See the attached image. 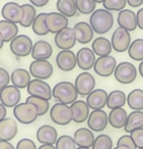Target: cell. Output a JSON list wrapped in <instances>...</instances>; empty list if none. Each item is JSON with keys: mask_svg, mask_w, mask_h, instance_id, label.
I'll list each match as a JSON object with an SVG mask.
<instances>
[{"mask_svg": "<svg viewBox=\"0 0 143 149\" xmlns=\"http://www.w3.org/2000/svg\"><path fill=\"white\" fill-rule=\"evenodd\" d=\"M89 24L94 33L102 35L111 31L114 26V15L111 11L104 8L96 9L90 15Z\"/></svg>", "mask_w": 143, "mask_h": 149, "instance_id": "cell-1", "label": "cell"}, {"mask_svg": "<svg viewBox=\"0 0 143 149\" xmlns=\"http://www.w3.org/2000/svg\"><path fill=\"white\" fill-rule=\"evenodd\" d=\"M52 95L58 102L67 105L74 103L78 97L75 85L68 81H62L56 84L52 89Z\"/></svg>", "mask_w": 143, "mask_h": 149, "instance_id": "cell-2", "label": "cell"}, {"mask_svg": "<svg viewBox=\"0 0 143 149\" xmlns=\"http://www.w3.org/2000/svg\"><path fill=\"white\" fill-rule=\"evenodd\" d=\"M13 114H14L17 122L23 125L33 124L39 116L38 108L36 107V105L27 101L19 103V105L15 106L13 108Z\"/></svg>", "mask_w": 143, "mask_h": 149, "instance_id": "cell-3", "label": "cell"}, {"mask_svg": "<svg viewBox=\"0 0 143 149\" xmlns=\"http://www.w3.org/2000/svg\"><path fill=\"white\" fill-rule=\"evenodd\" d=\"M137 70L135 65L131 62L122 61L117 65L115 70L114 76L115 79L120 84H131L136 80L137 78Z\"/></svg>", "mask_w": 143, "mask_h": 149, "instance_id": "cell-4", "label": "cell"}, {"mask_svg": "<svg viewBox=\"0 0 143 149\" xmlns=\"http://www.w3.org/2000/svg\"><path fill=\"white\" fill-rule=\"evenodd\" d=\"M52 122L59 126H66L72 122V110L70 105L64 103H55L50 109Z\"/></svg>", "mask_w": 143, "mask_h": 149, "instance_id": "cell-5", "label": "cell"}, {"mask_svg": "<svg viewBox=\"0 0 143 149\" xmlns=\"http://www.w3.org/2000/svg\"><path fill=\"white\" fill-rule=\"evenodd\" d=\"M34 43L27 35H17L10 42V51L17 57H27L32 54Z\"/></svg>", "mask_w": 143, "mask_h": 149, "instance_id": "cell-6", "label": "cell"}, {"mask_svg": "<svg viewBox=\"0 0 143 149\" xmlns=\"http://www.w3.org/2000/svg\"><path fill=\"white\" fill-rule=\"evenodd\" d=\"M111 43H112L113 49L116 52L122 53V52L127 51L132 43L130 32L121 27H118L113 33L112 38H111Z\"/></svg>", "mask_w": 143, "mask_h": 149, "instance_id": "cell-7", "label": "cell"}, {"mask_svg": "<svg viewBox=\"0 0 143 149\" xmlns=\"http://www.w3.org/2000/svg\"><path fill=\"white\" fill-rule=\"evenodd\" d=\"M74 85L77 90L78 95L84 97L89 95L96 89V79L88 72H80L74 81Z\"/></svg>", "mask_w": 143, "mask_h": 149, "instance_id": "cell-8", "label": "cell"}, {"mask_svg": "<svg viewBox=\"0 0 143 149\" xmlns=\"http://www.w3.org/2000/svg\"><path fill=\"white\" fill-rule=\"evenodd\" d=\"M117 65H118V63H117V60L114 56H100V57L96 58L94 70L96 74L102 78H108L114 74Z\"/></svg>", "mask_w": 143, "mask_h": 149, "instance_id": "cell-9", "label": "cell"}, {"mask_svg": "<svg viewBox=\"0 0 143 149\" xmlns=\"http://www.w3.org/2000/svg\"><path fill=\"white\" fill-rule=\"evenodd\" d=\"M54 41L56 46L61 50H71V48H73L77 42L75 31L73 28H65L61 32L56 34Z\"/></svg>", "mask_w": 143, "mask_h": 149, "instance_id": "cell-10", "label": "cell"}, {"mask_svg": "<svg viewBox=\"0 0 143 149\" xmlns=\"http://www.w3.org/2000/svg\"><path fill=\"white\" fill-rule=\"evenodd\" d=\"M53 65L48 60H34L30 65V72L35 79L47 80L53 74Z\"/></svg>", "mask_w": 143, "mask_h": 149, "instance_id": "cell-11", "label": "cell"}, {"mask_svg": "<svg viewBox=\"0 0 143 149\" xmlns=\"http://www.w3.org/2000/svg\"><path fill=\"white\" fill-rule=\"evenodd\" d=\"M23 5H19L16 2H7L3 5L1 9V15L5 21L11 22L13 24H21L23 19Z\"/></svg>", "mask_w": 143, "mask_h": 149, "instance_id": "cell-12", "label": "cell"}, {"mask_svg": "<svg viewBox=\"0 0 143 149\" xmlns=\"http://www.w3.org/2000/svg\"><path fill=\"white\" fill-rule=\"evenodd\" d=\"M28 93L31 96H36V97H41L44 99L51 100L53 97L52 95V89L50 85L45 82L44 80L34 79L31 81L30 85L28 86Z\"/></svg>", "mask_w": 143, "mask_h": 149, "instance_id": "cell-13", "label": "cell"}, {"mask_svg": "<svg viewBox=\"0 0 143 149\" xmlns=\"http://www.w3.org/2000/svg\"><path fill=\"white\" fill-rule=\"evenodd\" d=\"M109 124V114L104 109L92 110L87 120L88 129L92 132H102Z\"/></svg>", "mask_w": 143, "mask_h": 149, "instance_id": "cell-14", "label": "cell"}, {"mask_svg": "<svg viewBox=\"0 0 143 149\" xmlns=\"http://www.w3.org/2000/svg\"><path fill=\"white\" fill-rule=\"evenodd\" d=\"M21 91L17 87L13 85H8L0 91V102L5 106V107L14 108L16 105L19 104L21 101Z\"/></svg>", "mask_w": 143, "mask_h": 149, "instance_id": "cell-15", "label": "cell"}, {"mask_svg": "<svg viewBox=\"0 0 143 149\" xmlns=\"http://www.w3.org/2000/svg\"><path fill=\"white\" fill-rule=\"evenodd\" d=\"M68 17L63 15L60 13H47L46 17V25L49 30V33L57 34L59 32H61L62 30H64L65 28L68 27Z\"/></svg>", "mask_w": 143, "mask_h": 149, "instance_id": "cell-16", "label": "cell"}, {"mask_svg": "<svg viewBox=\"0 0 143 149\" xmlns=\"http://www.w3.org/2000/svg\"><path fill=\"white\" fill-rule=\"evenodd\" d=\"M56 64L62 72H71L77 65L76 54L72 50H61L56 56Z\"/></svg>", "mask_w": 143, "mask_h": 149, "instance_id": "cell-17", "label": "cell"}, {"mask_svg": "<svg viewBox=\"0 0 143 149\" xmlns=\"http://www.w3.org/2000/svg\"><path fill=\"white\" fill-rule=\"evenodd\" d=\"M76 59H77L78 68L84 72H87L94 68V63L96 61V55L91 48L83 47L80 48L76 53Z\"/></svg>", "mask_w": 143, "mask_h": 149, "instance_id": "cell-18", "label": "cell"}, {"mask_svg": "<svg viewBox=\"0 0 143 149\" xmlns=\"http://www.w3.org/2000/svg\"><path fill=\"white\" fill-rule=\"evenodd\" d=\"M72 110V120L76 124H82L87 122L88 116L90 114L89 106L84 100H76L74 103L70 105Z\"/></svg>", "mask_w": 143, "mask_h": 149, "instance_id": "cell-19", "label": "cell"}, {"mask_svg": "<svg viewBox=\"0 0 143 149\" xmlns=\"http://www.w3.org/2000/svg\"><path fill=\"white\" fill-rule=\"evenodd\" d=\"M108 96L109 94L107 93L106 90L94 89L89 95L86 96V103L92 110L102 109L104 106H107Z\"/></svg>", "mask_w": 143, "mask_h": 149, "instance_id": "cell-20", "label": "cell"}, {"mask_svg": "<svg viewBox=\"0 0 143 149\" xmlns=\"http://www.w3.org/2000/svg\"><path fill=\"white\" fill-rule=\"evenodd\" d=\"M118 21L119 27L127 30L129 32H133L138 28L137 25V15L131 9H123L118 13Z\"/></svg>", "mask_w": 143, "mask_h": 149, "instance_id": "cell-21", "label": "cell"}, {"mask_svg": "<svg viewBox=\"0 0 143 149\" xmlns=\"http://www.w3.org/2000/svg\"><path fill=\"white\" fill-rule=\"evenodd\" d=\"M19 127L13 118H5L0 122V141H11L17 134Z\"/></svg>", "mask_w": 143, "mask_h": 149, "instance_id": "cell-22", "label": "cell"}, {"mask_svg": "<svg viewBox=\"0 0 143 149\" xmlns=\"http://www.w3.org/2000/svg\"><path fill=\"white\" fill-rule=\"evenodd\" d=\"M53 48L51 44L44 40H39L34 43L32 57L35 60H48L52 56Z\"/></svg>", "mask_w": 143, "mask_h": 149, "instance_id": "cell-23", "label": "cell"}, {"mask_svg": "<svg viewBox=\"0 0 143 149\" xmlns=\"http://www.w3.org/2000/svg\"><path fill=\"white\" fill-rule=\"evenodd\" d=\"M74 31L76 34V38H77V42L80 44H87L89 43L91 40H94V31L91 28L89 23L86 22H79V23L75 24L73 27Z\"/></svg>", "mask_w": 143, "mask_h": 149, "instance_id": "cell-24", "label": "cell"}, {"mask_svg": "<svg viewBox=\"0 0 143 149\" xmlns=\"http://www.w3.org/2000/svg\"><path fill=\"white\" fill-rule=\"evenodd\" d=\"M37 139L41 144L54 145L58 140L57 130L50 125H44L38 129Z\"/></svg>", "mask_w": 143, "mask_h": 149, "instance_id": "cell-25", "label": "cell"}, {"mask_svg": "<svg viewBox=\"0 0 143 149\" xmlns=\"http://www.w3.org/2000/svg\"><path fill=\"white\" fill-rule=\"evenodd\" d=\"M73 139L78 147H92L94 142V134L88 128H79L75 131L73 135Z\"/></svg>", "mask_w": 143, "mask_h": 149, "instance_id": "cell-26", "label": "cell"}, {"mask_svg": "<svg viewBox=\"0 0 143 149\" xmlns=\"http://www.w3.org/2000/svg\"><path fill=\"white\" fill-rule=\"evenodd\" d=\"M31 76V72H29L25 68H15L10 74L11 83L19 89L28 88V86L30 85L32 81Z\"/></svg>", "mask_w": 143, "mask_h": 149, "instance_id": "cell-27", "label": "cell"}, {"mask_svg": "<svg viewBox=\"0 0 143 149\" xmlns=\"http://www.w3.org/2000/svg\"><path fill=\"white\" fill-rule=\"evenodd\" d=\"M128 113L123 107L111 109L109 113V124L115 129H123L126 126Z\"/></svg>", "mask_w": 143, "mask_h": 149, "instance_id": "cell-28", "label": "cell"}, {"mask_svg": "<svg viewBox=\"0 0 143 149\" xmlns=\"http://www.w3.org/2000/svg\"><path fill=\"white\" fill-rule=\"evenodd\" d=\"M91 49L96 53V56H107L111 55V52L113 50V46L111 43V40L106 37H98L92 41Z\"/></svg>", "mask_w": 143, "mask_h": 149, "instance_id": "cell-29", "label": "cell"}, {"mask_svg": "<svg viewBox=\"0 0 143 149\" xmlns=\"http://www.w3.org/2000/svg\"><path fill=\"white\" fill-rule=\"evenodd\" d=\"M140 128H143V110H133L128 114L124 130L126 133L131 134L133 131Z\"/></svg>", "mask_w": 143, "mask_h": 149, "instance_id": "cell-30", "label": "cell"}, {"mask_svg": "<svg viewBox=\"0 0 143 149\" xmlns=\"http://www.w3.org/2000/svg\"><path fill=\"white\" fill-rule=\"evenodd\" d=\"M126 103H127V96L125 94V92L121 91V90H114V91H111L109 93L107 106L110 109L123 107Z\"/></svg>", "mask_w": 143, "mask_h": 149, "instance_id": "cell-31", "label": "cell"}, {"mask_svg": "<svg viewBox=\"0 0 143 149\" xmlns=\"http://www.w3.org/2000/svg\"><path fill=\"white\" fill-rule=\"evenodd\" d=\"M19 33V28L16 24L8 21H0V34L2 35L4 42H11Z\"/></svg>", "mask_w": 143, "mask_h": 149, "instance_id": "cell-32", "label": "cell"}, {"mask_svg": "<svg viewBox=\"0 0 143 149\" xmlns=\"http://www.w3.org/2000/svg\"><path fill=\"white\" fill-rule=\"evenodd\" d=\"M127 105L132 110H143V90H132L127 95Z\"/></svg>", "mask_w": 143, "mask_h": 149, "instance_id": "cell-33", "label": "cell"}, {"mask_svg": "<svg viewBox=\"0 0 143 149\" xmlns=\"http://www.w3.org/2000/svg\"><path fill=\"white\" fill-rule=\"evenodd\" d=\"M56 7L58 9V13H62L67 17H74L78 11L75 0H57Z\"/></svg>", "mask_w": 143, "mask_h": 149, "instance_id": "cell-34", "label": "cell"}, {"mask_svg": "<svg viewBox=\"0 0 143 149\" xmlns=\"http://www.w3.org/2000/svg\"><path fill=\"white\" fill-rule=\"evenodd\" d=\"M128 55L135 61H143V39L138 38L131 43L128 49Z\"/></svg>", "mask_w": 143, "mask_h": 149, "instance_id": "cell-35", "label": "cell"}, {"mask_svg": "<svg viewBox=\"0 0 143 149\" xmlns=\"http://www.w3.org/2000/svg\"><path fill=\"white\" fill-rule=\"evenodd\" d=\"M46 17L47 13H41L40 15H37L36 19L33 23V32L38 36H45L49 33V30L46 25Z\"/></svg>", "mask_w": 143, "mask_h": 149, "instance_id": "cell-36", "label": "cell"}, {"mask_svg": "<svg viewBox=\"0 0 143 149\" xmlns=\"http://www.w3.org/2000/svg\"><path fill=\"white\" fill-rule=\"evenodd\" d=\"M23 11H25V15H23V19L21 21V25L23 28H29L31 26H33L34 21L37 17V11L34 5L29 4V3H25L23 4Z\"/></svg>", "mask_w": 143, "mask_h": 149, "instance_id": "cell-37", "label": "cell"}, {"mask_svg": "<svg viewBox=\"0 0 143 149\" xmlns=\"http://www.w3.org/2000/svg\"><path fill=\"white\" fill-rule=\"evenodd\" d=\"M27 102H30V103L36 105V107L38 108V112H39V116H42L44 114H46L50 109V103L49 100L44 99V98L41 97H36V96H31L27 98L25 100Z\"/></svg>", "mask_w": 143, "mask_h": 149, "instance_id": "cell-38", "label": "cell"}, {"mask_svg": "<svg viewBox=\"0 0 143 149\" xmlns=\"http://www.w3.org/2000/svg\"><path fill=\"white\" fill-rule=\"evenodd\" d=\"M76 7L78 13L81 15H91L96 7V2L94 0H75Z\"/></svg>", "mask_w": 143, "mask_h": 149, "instance_id": "cell-39", "label": "cell"}, {"mask_svg": "<svg viewBox=\"0 0 143 149\" xmlns=\"http://www.w3.org/2000/svg\"><path fill=\"white\" fill-rule=\"evenodd\" d=\"M91 149H113V140L109 135L100 134L94 139Z\"/></svg>", "mask_w": 143, "mask_h": 149, "instance_id": "cell-40", "label": "cell"}, {"mask_svg": "<svg viewBox=\"0 0 143 149\" xmlns=\"http://www.w3.org/2000/svg\"><path fill=\"white\" fill-rule=\"evenodd\" d=\"M73 137L69 135H62L58 138L57 142L55 143L56 149H76L77 148Z\"/></svg>", "mask_w": 143, "mask_h": 149, "instance_id": "cell-41", "label": "cell"}, {"mask_svg": "<svg viewBox=\"0 0 143 149\" xmlns=\"http://www.w3.org/2000/svg\"><path fill=\"white\" fill-rule=\"evenodd\" d=\"M127 5V0H104L102 2V6L109 11H118L125 9Z\"/></svg>", "mask_w": 143, "mask_h": 149, "instance_id": "cell-42", "label": "cell"}, {"mask_svg": "<svg viewBox=\"0 0 143 149\" xmlns=\"http://www.w3.org/2000/svg\"><path fill=\"white\" fill-rule=\"evenodd\" d=\"M117 146H126L130 149H137L135 142L133 141L131 135H123L117 141Z\"/></svg>", "mask_w": 143, "mask_h": 149, "instance_id": "cell-43", "label": "cell"}, {"mask_svg": "<svg viewBox=\"0 0 143 149\" xmlns=\"http://www.w3.org/2000/svg\"><path fill=\"white\" fill-rule=\"evenodd\" d=\"M130 135L132 137L133 141L135 142L137 149L143 148V128L137 129V130L133 131Z\"/></svg>", "mask_w": 143, "mask_h": 149, "instance_id": "cell-44", "label": "cell"}, {"mask_svg": "<svg viewBox=\"0 0 143 149\" xmlns=\"http://www.w3.org/2000/svg\"><path fill=\"white\" fill-rule=\"evenodd\" d=\"M9 82H11V77L9 76V72L5 68H0V91L4 89L6 86H8Z\"/></svg>", "mask_w": 143, "mask_h": 149, "instance_id": "cell-45", "label": "cell"}, {"mask_svg": "<svg viewBox=\"0 0 143 149\" xmlns=\"http://www.w3.org/2000/svg\"><path fill=\"white\" fill-rule=\"evenodd\" d=\"M16 149H38L35 142L29 138H23L17 142Z\"/></svg>", "mask_w": 143, "mask_h": 149, "instance_id": "cell-46", "label": "cell"}, {"mask_svg": "<svg viewBox=\"0 0 143 149\" xmlns=\"http://www.w3.org/2000/svg\"><path fill=\"white\" fill-rule=\"evenodd\" d=\"M137 15V25L140 30H143V7H141L136 13Z\"/></svg>", "mask_w": 143, "mask_h": 149, "instance_id": "cell-47", "label": "cell"}, {"mask_svg": "<svg viewBox=\"0 0 143 149\" xmlns=\"http://www.w3.org/2000/svg\"><path fill=\"white\" fill-rule=\"evenodd\" d=\"M50 0H30L32 5L35 7H44L49 3Z\"/></svg>", "mask_w": 143, "mask_h": 149, "instance_id": "cell-48", "label": "cell"}, {"mask_svg": "<svg viewBox=\"0 0 143 149\" xmlns=\"http://www.w3.org/2000/svg\"><path fill=\"white\" fill-rule=\"evenodd\" d=\"M127 4L130 7H140L143 4V0H127Z\"/></svg>", "mask_w": 143, "mask_h": 149, "instance_id": "cell-49", "label": "cell"}, {"mask_svg": "<svg viewBox=\"0 0 143 149\" xmlns=\"http://www.w3.org/2000/svg\"><path fill=\"white\" fill-rule=\"evenodd\" d=\"M0 149H16L9 141H0Z\"/></svg>", "mask_w": 143, "mask_h": 149, "instance_id": "cell-50", "label": "cell"}, {"mask_svg": "<svg viewBox=\"0 0 143 149\" xmlns=\"http://www.w3.org/2000/svg\"><path fill=\"white\" fill-rule=\"evenodd\" d=\"M6 113H7L6 107H5V106L0 102V122L6 118Z\"/></svg>", "mask_w": 143, "mask_h": 149, "instance_id": "cell-51", "label": "cell"}, {"mask_svg": "<svg viewBox=\"0 0 143 149\" xmlns=\"http://www.w3.org/2000/svg\"><path fill=\"white\" fill-rule=\"evenodd\" d=\"M38 149H56V147L51 144H42Z\"/></svg>", "mask_w": 143, "mask_h": 149, "instance_id": "cell-52", "label": "cell"}, {"mask_svg": "<svg viewBox=\"0 0 143 149\" xmlns=\"http://www.w3.org/2000/svg\"><path fill=\"white\" fill-rule=\"evenodd\" d=\"M138 72L140 74V76L143 78V61L140 62V64H139V68H138Z\"/></svg>", "mask_w": 143, "mask_h": 149, "instance_id": "cell-53", "label": "cell"}, {"mask_svg": "<svg viewBox=\"0 0 143 149\" xmlns=\"http://www.w3.org/2000/svg\"><path fill=\"white\" fill-rule=\"evenodd\" d=\"M3 45H4V39H3L2 35H1V34H0V50L2 49Z\"/></svg>", "mask_w": 143, "mask_h": 149, "instance_id": "cell-54", "label": "cell"}, {"mask_svg": "<svg viewBox=\"0 0 143 149\" xmlns=\"http://www.w3.org/2000/svg\"><path fill=\"white\" fill-rule=\"evenodd\" d=\"M113 149H130V148H128V147H126V146H116Z\"/></svg>", "mask_w": 143, "mask_h": 149, "instance_id": "cell-55", "label": "cell"}, {"mask_svg": "<svg viewBox=\"0 0 143 149\" xmlns=\"http://www.w3.org/2000/svg\"><path fill=\"white\" fill-rule=\"evenodd\" d=\"M94 1H96V3H102L104 1V0H94Z\"/></svg>", "mask_w": 143, "mask_h": 149, "instance_id": "cell-56", "label": "cell"}, {"mask_svg": "<svg viewBox=\"0 0 143 149\" xmlns=\"http://www.w3.org/2000/svg\"><path fill=\"white\" fill-rule=\"evenodd\" d=\"M76 149H90V148H87V147H77Z\"/></svg>", "mask_w": 143, "mask_h": 149, "instance_id": "cell-57", "label": "cell"}, {"mask_svg": "<svg viewBox=\"0 0 143 149\" xmlns=\"http://www.w3.org/2000/svg\"><path fill=\"white\" fill-rule=\"evenodd\" d=\"M138 149H143V148H138Z\"/></svg>", "mask_w": 143, "mask_h": 149, "instance_id": "cell-58", "label": "cell"}]
</instances>
